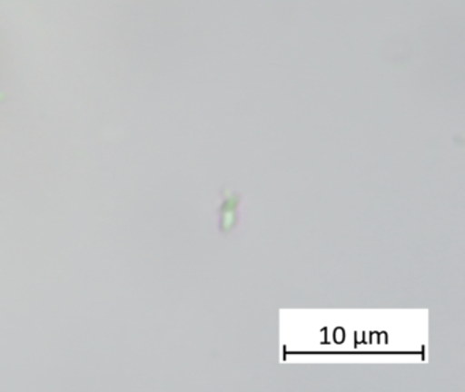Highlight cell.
Returning <instances> with one entry per match:
<instances>
[{
  "label": "cell",
  "instance_id": "cell-1",
  "mask_svg": "<svg viewBox=\"0 0 465 392\" xmlns=\"http://www.w3.org/2000/svg\"><path fill=\"white\" fill-rule=\"evenodd\" d=\"M238 203L239 196L235 195V193L225 198L224 204H223L222 209H220V212H222V223H220L222 231L232 230L233 226L238 222V214H236V211H238Z\"/></svg>",
  "mask_w": 465,
  "mask_h": 392
}]
</instances>
